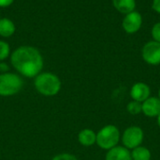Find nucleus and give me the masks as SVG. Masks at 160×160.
Returning <instances> with one entry per match:
<instances>
[{
  "label": "nucleus",
  "mask_w": 160,
  "mask_h": 160,
  "mask_svg": "<svg viewBox=\"0 0 160 160\" xmlns=\"http://www.w3.org/2000/svg\"><path fill=\"white\" fill-rule=\"evenodd\" d=\"M142 59L149 65L158 66L160 64V42L150 41L146 42L142 50Z\"/></svg>",
  "instance_id": "423d86ee"
},
{
  "label": "nucleus",
  "mask_w": 160,
  "mask_h": 160,
  "mask_svg": "<svg viewBox=\"0 0 160 160\" xmlns=\"http://www.w3.org/2000/svg\"><path fill=\"white\" fill-rule=\"evenodd\" d=\"M158 98L160 100V88L159 90H158Z\"/></svg>",
  "instance_id": "4be33fe9"
},
{
  "label": "nucleus",
  "mask_w": 160,
  "mask_h": 160,
  "mask_svg": "<svg viewBox=\"0 0 160 160\" xmlns=\"http://www.w3.org/2000/svg\"><path fill=\"white\" fill-rule=\"evenodd\" d=\"M12 66L22 75L36 77L43 68V58L40 52L33 46H20L10 57Z\"/></svg>",
  "instance_id": "f257e3e1"
},
{
  "label": "nucleus",
  "mask_w": 160,
  "mask_h": 160,
  "mask_svg": "<svg viewBox=\"0 0 160 160\" xmlns=\"http://www.w3.org/2000/svg\"><path fill=\"white\" fill-rule=\"evenodd\" d=\"M152 8L156 12L160 14V0H153Z\"/></svg>",
  "instance_id": "6ab92c4d"
},
{
  "label": "nucleus",
  "mask_w": 160,
  "mask_h": 160,
  "mask_svg": "<svg viewBox=\"0 0 160 160\" xmlns=\"http://www.w3.org/2000/svg\"><path fill=\"white\" fill-rule=\"evenodd\" d=\"M127 110L129 114L131 115H138L140 113L142 112V103L137 102V101H130L128 106H127Z\"/></svg>",
  "instance_id": "2eb2a0df"
},
{
  "label": "nucleus",
  "mask_w": 160,
  "mask_h": 160,
  "mask_svg": "<svg viewBox=\"0 0 160 160\" xmlns=\"http://www.w3.org/2000/svg\"><path fill=\"white\" fill-rule=\"evenodd\" d=\"M9 45L4 41H0V60H5L9 56Z\"/></svg>",
  "instance_id": "dca6fc26"
},
{
  "label": "nucleus",
  "mask_w": 160,
  "mask_h": 160,
  "mask_svg": "<svg viewBox=\"0 0 160 160\" xmlns=\"http://www.w3.org/2000/svg\"><path fill=\"white\" fill-rule=\"evenodd\" d=\"M21 76L12 73L0 74V96H11L18 93L22 88Z\"/></svg>",
  "instance_id": "20e7f679"
},
{
  "label": "nucleus",
  "mask_w": 160,
  "mask_h": 160,
  "mask_svg": "<svg viewBox=\"0 0 160 160\" xmlns=\"http://www.w3.org/2000/svg\"><path fill=\"white\" fill-rule=\"evenodd\" d=\"M142 113L149 118H157L160 113V100L158 96H150L142 103Z\"/></svg>",
  "instance_id": "1a4fd4ad"
},
{
  "label": "nucleus",
  "mask_w": 160,
  "mask_h": 160,
  "mask_svg": "<svg viewBox=\"0 0 160 160\" xmlns=\"http://www.w3.org/2000/svg\"><path fill=\"white\" fill-rule=\"evenodd\" d=\"M129 93L132 100L143 103L151 96V89L144 82H137L131 87Z\"/></svg>",
  "instance_id": "6e6552de"
},
{
  "label": "nucleus",
  "mask_w": 160,
  "mask_h": 160,
  "mask_svg": "<svg viewBox=\"0 0 160 160\" xmlns=\"http://www.w3.org/2000/svg\"><path fill=\"white\" fill-rule=\"evenodd\" d=\"M144 140V132L142 127L131 125L125 129L121 135V141L123 146L128 150H133L141 146Z\"/></svg>",
  "instance_id": "39448f33"
},
{
  "label": "nucleus",
  "mask_w": 160,
  "mask_h": 160,
  "mask_svg": "<svg viewBox=\"0 0 160 160\" xmlns=\"http://www.w3.org/2000/svg\"><path fill=\"white\" fill-rule=\"evenodd\" d=\"M151 35L153 38V41L160 42V22L155 24L151 30Z\"/></svg>",
  "instance_id": "f3484780"
},
{
  "label": "nucleus",
  "mask_w": 160,
  "mask_h": 160,
  "mask_svg": "<svg viewBox=\"0 0 160 160\" xmlns=\"http://www.w3.org/2000/svg\"><path fill=\"white\" fill-rule=\"evenodd\" d=\"M35 88L45 96H53L61 90V80L54 74L42 73L36 76Z\"/></svg>",
  "instance_id": "f03ea898"
},
{
  "label": "nucleus",
  "mask_w": 160,
  "mask_h": 160,
  "mask_svg": "<svg viewBox=\"0 0 160 160\" xmlns=\"http://www.w3.org/2000/svg\"><path fill=\"white\" fill-rule=\"evenodd\" d=\"M105 160H132V158L130 150L124 146L117 145L107 152Z\"/></svg>",
  "instance_id": "9d476101"
},
{
  "label": "nucleus",
  "mask_w": 160,
  "mask_h": 160,
  "mask_svg": "<svg viewBox=\"0 0 160 160\" xmlns=\"http://www.w3.org/2000/svg\"><path fill=\"white\" fill-rule=\"evenodd\" d=\"M15 25L8 18L0 19V36L4 38H8L12 36L15 32Z\"/></svg>",
  "instance_id": "ddd939ff"
},
{
  "label": "nucleus",
  "mask_w": 160,
  "mask_h": 160,
  "mask_svg": "<svg viewBox=\"0 0 160 160\" xmlns=\"http://www.w3.org/2000/svg\"><path fill=\"white\" fill-rule=\"evenodd\" d=\"M121 141V134L117 126L107 124L97 133V141L98 147L103 150H111L117 146Z\"/></svg>",
  "instance_id": "7ed1b4c3"
},
{
  "label": "nucleus",
  "mask_w": 160,
  "mask_h": 160,
  "mask_svg": "<svg viewBox=\"0 0 160 160\" xmlns=\"http://www.w3.org/2000/svg\"><path fill=\"white\" fill-rule=\"evenodd\" d=\"M157 123H158V127L160 128V113L158 115V117H157Z\"/></svg>",
  "instance_id": "412c9836"
},
{
  "label": "nucleus",
  "mask_w": 160,
  "mask_h": 160,
  "mask_svg": "<svg viewBox=\"0 0 160 160\" xmlns=\"http://www.w3.org/2000/svg\"><path fill=\"white\" fill-rule=\"evenodd\" d=\"M78 141L82 146L90 147L97 141V133L89 128L82 129L78 135Z\"/></svg>",
  "instance_id": "9b49d317"
},
{
  "label": "nucleus",
  "mask_w": 160,
  "mask_h": 160,
  "mask_svg": "<svg viewBox=\"0 0 160 160\" xmlns=\"http://www.w3.org/2000/svg\"><path fill=\"white\" fill-rule=\"evenodd\" d=\"M114 8L122 14H128L135 10L136 0H112Z\"/></svg>",
  "instance_id": "f8f14e48"
},
{
  "label": "nucleus",
  "mask_w": 160,
  "mask_h": 160,
  "mask_svg": "<svg viewBox=\"0 0 160 160\" xmlns=\"http://www.w3.org/2000/svg\"><path fill=\"white\" fill-rule=\"evenodd\" d=\"M142 25V16L139 11L136 10L128 14H126L122 22L123 29L128 34L137 33L141 29Z\"/></svg>",
  "instance_id": "0eeeda50"
},
{
  "label": "nucleus",
  "mask_w": 160,
  "mask_h": 160,
  "mask_svg": "<svg viewBox=\"0 0 160 160\" xmlns=\"http://www.w3.org/2000/svg\"><path fill=\"white\" fill-rule=\"evenodd\" d=\"M52 160H79L75 156L71 155V154H68V153H64V154H60L55 156Z\"/></svg>",
  "instance_id": "a211bd4d"
},
{
  "label": "nucleus",
  "mask_w": 160,
  "mask_h": 160,
  "mask_svg": "<svg viewBox=\"0 0 160 160\" xmlns=\"http://www.w3.org/2000/svg\"><path fill=\"white\" fill-rule=\"evenodd\" d=\"M130 153L132 160H151L152 158L151 151L148 148L142 145L131 150Z\"/></svg>",
  "instance_id": "4468645a"
},
{
  "label": "nucleus",
  "mask_w": 160,
  "mask_h": 160,
  "mask_svg": "<svg viewBox=\"0 0 160 160\" xmlns=\"http://www.w3.org/2000/svg\"><path fill=\"white\" fill-rule=\"evenodd\" d=\"M14 0H0V8H7L9 7Z\"/></svg>",
  "instance_id": "aec40b11"
}]
</instances>
